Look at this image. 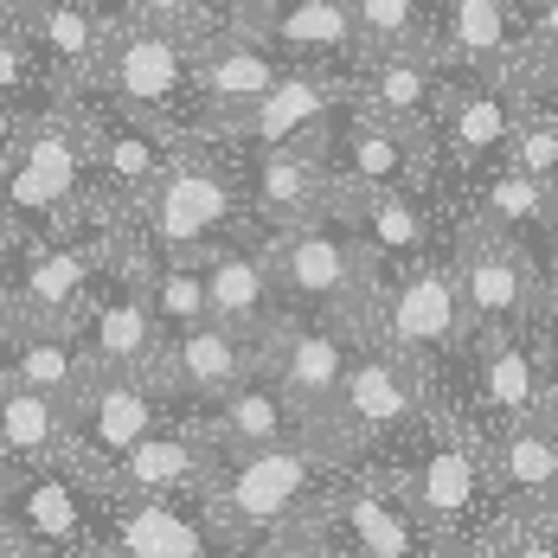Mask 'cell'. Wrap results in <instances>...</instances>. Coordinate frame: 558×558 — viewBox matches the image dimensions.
I'll return each instance as SVG.
<instances>
[{"mask_svg":"<svg viewBox=\"0 0 558 558\" xmlns=\"http://www.w3.org/2000/svg\"><path fill=\"white\" fill-rule=\"evenodd\" d=\"M231 161H238V180H244L251 231H264V238L289 231V225H308L340 206L328 161H322V142H302V148H231Z\"/></svg>","mask_w":558,"mask_h":558,"instance_id":"21","label":"cell"},{"mask_svg":"<svg viewBox=\"0 0 558 558\" xmlns=\"http://www.w3.org/2000/svg\"><path fill=\"white\" fill-rule=\"evenodd\" d=\"M180 417V404L155 373H90V386L71 398V437H64V462L84 469L90 482H104L129 449L148 430H161Z\"/></svg>","mask_w":558,"mask_h":558,"instance_id":"13","label":"cell"},{"mask_svg":"<svg viewBox=\"0 0 558 558\" xmlns=\"http://www.w3.org/2000/svg\"><path fill=\"white\" fill-rule=\"evenodd\" d=\"M39 0H0V26H26Z\"/></svg>","mask_w":558,"mask_h":558,"instance_id":"50","label":"cell"},{"mask_svg":"<svg viewBox=\"0 0 558 558\" xmlns=\"http://www.w3.org/2000/svg\"><path fill=\"white\" fill-rule=\"evenodd\" d=\"M315 553V526L302 533H257V539H231L225 558H308Z\"/></svg>","mask_w":558,"mask_h":558,"instance_id":"43","label":"cell"},{"mask_svg":"<svg viewBox=\"0 0 558 558\" xmlns=\"http://www.w3.org/2000/svg\"><path fill=\"white\" fill-rule=\"evenodd\" d=\"M533 257H539V277H546V302L558 295V206L553 219L539 225V238H533Z\"/></svg>","mask_w":558,"mask_h":558,"instance_id":"46","label":"cell"},{"mask_svg":"<svg viewBox=\"0 0 558 558\" xmlns=\"http://www.w3.org/2000/svg\"><path fill=\"white\" fill-rule=\"evenodd\" d=\"M289 71V58L251 26V20H225L213 33H199V77H193V135L231 142L244 129V116L264 104V90Z\"/></svg>","mask_w":558,"mask_h":558,"instance_id":"15","label":"cell"},{"mask_svg":"<svg viewBox=\"0 0 558 558\" xmlns=\"http://www.w3.org/2000/svg\"><path fill=\"white\" fill-rule=\"evenodd\" d=\"M0 558H33V553H26V539L7 526V513H0Z\"/></svg>","mask_w":558,"mask_h":558,"instance_id":"51","label":"cell"},{"mask_svg":"<svg viewBox=\"0 0 558 558\" xmlns=\"http://www.w3.org/2000/svg\"><path fill=\"white\" fill-rule=\"evenodd\" d=\"M257 33H264L289 64H340V71H353V64L366 58L353 0H295V7H282L270 20H257Z\"/></svg>","mask_w":558,"mask_h":558,"instance_id":"33","label":"cell"},{"mask_svg":"<svg viewBox=\"0 0 558 558\" xmlns=\"http://www.w3.org/2000/svg\"><path fill=\"white\" fill-rule=\"evenodd\" d=\"M64 437H71V404H64V398L0 379V449H7L20 469H33V462H64Z\"/></svg>","mask_w":558,"mask_h":558,"instance_id":"36","label":"cell"},{"mask_svg":"<svg viewBox=\"0 0 558 558\" xmlns=\"http://www.w3.org/2000/svg\"><path fill=\"white\" fill-rule=\"evenodd\" d=\"M449 90V64L437 58V46H417V52H366L353 64V110L379 116L404 135H424L430 142V122L437 104Z\"/></svg>","mask_w":558,"mask_h":558,"instance_id":"27","label":"cell"},{"mask_svg":"<svg viewBox=\"0 0 558 558\" xmlns=\"http://www.w3.org/2000/svg\"><path fill=\"white\" fill-rule=\"evenodd\" d=\"M199 430L213 437L219 449H270V444H289V437H308V411L289 398V391L257 366L251 379H238L231 391H219L206 411H193Z\"/></svg>","mask_w":558,"mask_h":558,"instance_id":"31","label":"cell"},{"mask_svg":"<svg viewBox=\"0 0 558 558\" xmlns=\"http://www.w3.org/2000/svg\"><path fill=\"white\" fill-rule=\"evenodd\" d=\"M488 449V475H495V501L507 520H526L546 501H558V411L520 417L482 437Z\"/></svg>","mask_w":558,"mask_h":558,"instance_id":"30","label":"cell"},{"mask_svg":"<svg viewBox=\"0 0 558 558\" xmlns=\"http://www.w3.org/2000/svg\"><path fill=\"white\" fill-rule=\"evenodd\" d=\"M213 469H219V444L199 430L193 411H180L161 430H148L97 488L104 495H129V501H206Z\"/></svg>","mask_w":558,"mask_h":558,"instance_id":"22","label":"cell"},{"mask_svg":"<svg viewBox=\"0 0 558 558\" xmlns=\"http://www.w3.org/2000/svg\"><path fill=\"white\" fill-rule=\"evenodd\" d=\"M507 168L533 173V180H546L558 193V116L553 110H539V104L520 110V129L507 142Z\"/></svg>","mask_w":558,"mask_h":558,"instance_id":"40","label":"cell"},{"mask_svg":"<svg viewBox=\"0 0 558 558\" xmlns=\"http://www.w3.org/2000/svg\"><path fill=\"white\" fill-rule=\"evenodd\" d=\"M444 404H456L482 437L501 430V424H520V417H539L553 411V379H546V353L533 335H488L469 340L456 379L437 391Z\"/></svg>","mask_w":558,"mask_h":558,"instance_id":"14","label":"cell"},{"mask_svg":"<svg viewBox=\"0 0 558 558\" xmlns=\"http://www.w3.org/2000/svg\"><path fill=\"white\" fill-rule=\"evenodd\" d=\"M308 558H347V553H335V546H328V539L315 533V553H308Z\"/></svg>","mask_w":558,"mask_h":558,"instance_id":"55","label":"cell"},{"mask_svg":"<svg viewBox=\"0 0 558 558\" xmlns=\"http://www.w3.org/2000/svg\"><path fill=\"white\" fill-rule=\"evenodd\" d=\"M264 366V340L238 335L225 322H199L186 335L161 340V360H155V379L168 386V398L180 411H206L219 391H231L238 379H251Z\"/></svg>","mask_w":558,"mask_h":558,"instance_id":"26","label":"cell"},{"mask_svg":"<svg viewBox=\"0 0 558 558\" xmlns=\"http://www.w3.org/2000/svg\"><path fill=\"white\" fill-rule=\"evenodd\" d=\"M437 404V386L424 366H411L398 347H386L379 335L360 328V347L347 360V379H340L328 417L315 424L322 437H335L353 462H386L391 449L404 444Z\"/></svg>","mask_w":558,"mask_h":558,"instance_id":"6","label":"cell"},{"mask_svg":"<svg viewBox=\"0 0 558 558\" xmlns=\"http://www.w3.org/2000/svg\"><path fill=\"white\" fill-rule=\"evenodd\" d=\"M520 526H533V533H546V539H553V546H558V501H546V507H539V513H526Z\"/></svg>","mask_w":558,"mask_h":558,"instance_id":"49","label":"cell"},{"mask_svg":"<svg viewBox=\"0 0 558 558\" xmlns=\"http://www.w3.org/2000/svg\"><path fill=\"white\" fill-rule=\"evenodd\" d=\"M58 90L46 84V71H39V58L26 46V26H0V110L13 116H33L46 110Z\"/></svg>","mask_w":558,"mask_h":558,"instance_id":"39","label":"cell"},{"mask_svg":"<svg viewBox=\"0 0 558 558\" xmlns=\"http://www.w3.org/2000/svg\"><path fill=\"white\" fill-rule=\"evenodd\" d=\"M533 340H539V353H546V379H553V411H558V295L546 302V315L533 322Z\"/></svg>","mask_w":558,"mask_h":558,"instance_id":"45","label":"cell"},{"mask_svg":"<svg viewBox=\"0 0 558 558\" xmlns=\"http://www.w3.org/2000/svg\"><path fill=\"white\" fill-rule=\"evenodd\" d=\"M148 302H155L161 340L186 335V328H199V322H213L199 257H161V251H148Z\"/></svg>","mask_w":558,"mask_h":558,"instance_id":"37","label":"cell"},{"mask_svg":"<svg viewBox=\"0 0 558 558\" xmlns=\"http://www.w3.org/2000/svg\"><path fill=\"white\" fill-rule=\"evenodd\" d=\"M520 84H526V104H539V110L558 116V64H526Z\"/></svg>","mask_w":558,"mask_h":558,"instance_id":"47","label":"cell"},{"mask_svg":"<svg viewBox=\"0 0 558 558\" xmlns=\"http://www.w3.org/2000/svg\"><path fill=\"white\" fill-rule=\"evenodd\" d=\"M526 110V84L520 71H449V90L430 122V148H437V180L444 199L456 186L482 180L488 168L507 161V142Z\"/></svg>","mask_w":558,"mask_h":558,"instance_id":"11","label":"cell"},{"mask_svg":"<svg viewBox=\"0 0 558 558\" xmlns=\"http://www.w3.org/2000/svg\"><path fill=\"white\" fill-rule=\"evenodd\" d=\"M13 475H20V462H13V456L0 449V495H7V482H13Z\"/></svg>","mask_w":558,"mask_h":558,"instance_id":"53","label":"cell"},{"mask_svg":"<svg viewBox=\"0 0 558 558\" xmlns=\"http://www.w3.org/2000/svg\"><path fill=\"white\" fill-rule=\"evenodd\" d=\"M366 52H417L437 46V0H353Z\"/></svg>","mask_w":558,"mask_h":558,"instance_id":"38","label":"cell"},{"mask_svg":"<svg viewBox=\"0 0 558 558\" xmlns=\"http://www.w3.org/2000/svg\"><path fill=\"white\" fill-rule=\"evenodd\" d=\"M90 373L97 366H90L77 328H7V340H0V379L52 391L64 404L90 386Z\"/></svg>","mask_w":558,"mask_h":558,"instance_id":"35","label":"cell"},{"mask_svg":"<svg viewBox=\"0 0 558 558\" xmlns=\"http://www.w3.org/2000/svg\"><path fill=\"white\" fill-rule=\"evenodd\" d=\"M77 558H97V553H77Z\"/></svg>","mask_w":558,"mask_h":558,"instance_id":"57","label":"cell"},{"mask_svg":"<svg viewBox=\"0 0 558 558\" xmlns=\"http://www.w3.org/2000/svg\"><path fill=\"white\" fill-rule=\"evenodd\" d=\"M135 231L148 251L161 257H206L213 244L251 231V213H244V180H238V161L225 142H206V135H186L173 148L168 173L155 180V193L135 206Z\"/></svg>","mask_w":558,"mask_h":558,"instance_id":"5","label":"cell"},{"mask_svg":"<svg viewBox=\"0 0 558 558\" xmlns=\"http://www.w3.org/2000/svg\"><path fill=\"white\" fill-rule=\"evenodd\" d=\"M340 213L360 231L373 270L417 264V257H430V251L449 244V199L444 193H424V186H391V193H373V199H347Z\"/></svg>","mask_w":558,"mask_h":558,"instance_id":"28","label":"cell"},{"mask_svg":"<svg viewBox=\"0 0 558 558\" xmlns=\"http://www.w3.org/2000/svg\"><path fill=\"white\" fill-rule=\"evenodd\" d=\"M206 270V308L213 322L238 328L251 340H270V328L282 322V295H277V277H270V251H264V231H238L213 244L199 257Z\"/></svg>","mask_w":558,"mask_h":558,"instance_id":"29","label":"cell"},{"mask_svg":"<svg viewBox=\"0 0 558 558\" xmlns=\"http://www.w3.org/2000/svg\"><path fill=\"white\" fill-rule=\"evenodd\" d=\"M520 39H526V64H558V0H520Z\"/></svg>","mask_w":558,"mask_h":558,"instance_id":"42","label":"cell"},{"mask_svg":"<svg viewBox=\"0 0 558 558\" xmlns=\"http://www.w3.org/2000/svg\"><path fill=\"white\" fill-rule=\"evenodd\" d=\"M553 206H558V193L546 186V180L507 168V161L449 193V213H456V219H475V225H488V231L526 238V244L539 238V225L553 219Z\"/></svg>","mask_w":558,"mask_h":558,"instance_id":"34","label":"cell"},{"mask_svg":"<svg viewBox=\"0 0 558 558\" xmlns=\"http://www.w3.org/2000/svg\"><path fill=\"white\" fill-rule=\"evenodd\" d=\"M84 122H90V186H97V199L122 219H135V206L155 193V180L168 173L173 148L186 135L168 129V122L116 110L104 97H84Z\"/></svg>","mask_w":558,"mask_h":558,"instance_id":"18","label":"cell"},{"mask_svg":"<svg viewBox=\"0 0 558 558\" xmlns=\"http://www.w3.org/2000/svg\"><path fill=\"white\" fill-rule=\"evenodd\" d=\"M315 533L347 558H430L437 539L424 533V520L398 495L386 462H353L340 475L335 501L322 507Z\"/></svg>","mask_w":558,"mask_h":558,"instance_id":"17","label":"cell"},{"mask_svg":"<svg viewBox=\"0 0 558 558\" xmlns=\"http://www.w3.org/2000/svg\"><path fill=\"white\" fill-rule=\"evenodd\" d=\"M353 347H360L353 322H335V315H282L277 328H270V340H264V373L308 411V424H322L340 379H347Z\"/></svg>","mask_w":558,"mask_h":558,"instance_id":"23","label":"cell"},{"mask_svg":"<svg viewBox=\"0 0 558 558\" xmlns=\"http://www.w3.org/2000/svg\"><path fill=\"white\" fill-rule=\"evenodd\" d=\"M347 97H353V71H340V64H289L264 90V104L244 116L231 148H302V142H322L328 122L347 110Z\"/></svg>","mask_w":558,"mask_h":558,"instance_id":"24","label":"cell"},{"mask_svg":"<svg viewBox=\"0 0 558 558\" xmlns=\"http://www.w3.org/2000/svg\"><path fill=\"white\" fill-rule=\"evenodd\" d=\"M270 251V277H277L282 315H335L366 328V308H373V257L360 244V231L347 225V213H322L308 225H289L264 238Z\"/></svg>","mask_w":558,"mask_h":558,"instance_id":"8","label":"cell"},{"mask_svg":"<svg viewBox=\"0 0 558 558\" xmlns=\"http://www.w3.org/2000/svg\"><path fill=\"white\" fill-rule=\"evenodd\" d=\"M7 526L26 539L33 558H77L90 553V526H97V482L71 462H33L7 482L0 495Z\"/></svg>","mask_w":558,"mask_h":558,"instance_id":"19","label":"cell"},{"mask_svg":"<svg viewBox=\"0 0 558 558\" xmlns=\"http://www.w3.org/2000/svg\"><path fill=\"white\" fill-rule=\"evenodd\" d=\"M366 335H379L411 366H424L437 391L456 379V366L469 353V315H462V289H456V270H449V244L417 257V264L379 270Z\"/></svg>","mask_w":558,"mask_h":558,"instance_id":"7","label":"cell"},{"mask_svg":"<svg viewBox=\"0 0 558 558\" xmlns=\"http://www.w3.org/2000/svg\"><path fill=\"white\" fill-rule=\"evenodd\" d=\"M353 469V456L308 430L270 449H219L206 513L225 539H257V533H302L322 520V507L335 501L340 475Z\"/></svg>","mask_w":558,"mask_h":558,"instance_id":"2","label":"cell"},{"mask_svg":"<svg viewBox=\"0 0 558 558\" xmlns=\"http://www.w3.org/2000/svg\"><path fill=\"white\" fill-rule=\"evenodd\" d=\"M225 546L231 539L213 526L206 501H129L97 488V558H225Z\"/></svg>","mask_w":558,"mask_h":558,"instance_id":"20","label":"cell"},{"mask_svg":"<svg viewBox=\"0 0 558 558\" xmlns=\"http://www.w3.org/2000/svg\"><path fill=\"white\" fill-rule=\"evenodd\" d=\"M322 161H328V180H335V199H373V193H391V186H424V193H444L437 180V148L424 135H404L379 116L347 110L328 122L322 135Z\"/></svg>","mask_w":558,"mask_h":558,"instance_id":"16","label":"cell"},{"mask_svg":"<svg viewBox=\"0 0 558 558\" xmlns=\"http://www.w3.org/2000/svg\"><path fill=\"white\" fill-rule=\"evenodd\" d=\"M193 77H199V33L116 13L104 77L84 97H104L116 110L148 116V122H168L180 135H193Z\"/></svg>","mask_w":558,"mask_h":558,"instance_id":"9","label":"cell"},{"mask_svg":"<svg viewBox=\"0 0 558 558\" xmlns=\"http://www.w3.org/2000/svg\"><path fill=\"white\" fill-rule=\"evenodd\" d=\"M77 340H84V353H90L97 373H155V360H161V322H155V302H148V244H142L135 225H122L104 277L84 295Z\"/></svg>","mask_w":558,"mask_h":558,"instance_id":"12","label":"cell"},{"mask_svg":"<svg viewBox=\"0 0 558 558\" xmlns=\"http://www.w3.org/2000/svg\"><path fill=\"white\" fill-rule=\"evenodd\" d=\"M116 0H39L26 20V46L39 58L46 84L58 97H84L104 77V52H110Z\"/></svg>","mask_w":558,"mask_h":558,"instance_id":"25","label":"cell"},{"mask_svg":"<svg viewBox=\"0 0 558 558\" xmlns=\"http://www.w3.org/2000/svg\"><path fill=\"white\" fill-rule=\"evenodd\" d=\"M449 270L462 289L469 340L533 335V322L546 315V277H539V257L526 238H507V231L449 213Z\"/></svg>","mask_w":558,"mask_h":558,"instance_id":"10","label":"cell"},{"mask_svg":"<svg viewBox=\"0 0 558 558\" xmlns=\"http://www.w3.org/2000/svg\"><path fill=\"white\" fill-rule=\"evenodd\" d=\"M84 206H97L84 97H52L46 110L20 116V135L0 161V238L52 231Z\"/></svg>","mask_w":558,"mask_h":558,"instance_id":"4","label":"cell"},{"mask_svg":"<svg viewBox=\"0 0 558 558\" xmlns=\"http://www.w3.org/2000/svg\"><path fill=\"white\" fill-rule=\"evenodd\" d=\"M13 135H20V116L0 110V161H7V148H13Z\"/></svg>","mask_w":558,"mask_h":558,"instance_id":"52","label":"cell"},{"mask_svg":"<svg viewBox=\"0 0 558 558\" xmlns=\"http://www.w3.org/2000/svg\"><path fill=\"white\" fill-rule=\"evenodd\" d=\"M398 495L411 501V513L424 520V533L444 553H469L488 546L507 526L501 501H495V475H488V449L482 430L456 411V404H430V417L386 456Z\"/></svg>","mask_w":558,"mask_h":558,"instance_id":"1","label":"cell"},{"mask_svg":"<svg viewBox=\"0 0 558 558\" xmlns=\"http://www.w3.org/2000/svg\"><path fill=\"white\" fill-rule=\"evenodd\" d=\"M282 7H295V0H238L231 20H251V26H257V20H270V13H282Z\"/></svg>","mask_w":558,"mask_h":558,"instance_id":"48","label":"cell"},{"mask_svg":"<svg viewBox=\"0 0 558 558\" xmlns=\"http://www.w3.org/2000/svg\"><path fill=\"white\" fill-rule=\"evenodd\" d=\"M122 225L129 219L97 199L52 231L0 238V308H7V322L13 328H77L84 295L104 277Z\"/></svg>","mask_w":558,"mask_h":558,"instance_id":"3","label":"cell"},{"mask_svg":"<svg viewBox=\"0 0 558 558\" xmlns=\"http://www.w3.org/2000/svg\"><path fill=\"white\" fill-rule=\"evenodd\" d=\"M488 558H558V546L546 533H533V526H520V520H507L501 533L488 539Z\"/></svg>","mask_w":558,"mask_h":558,"instance_id":"44","label":"cell"},{"mask_svg":"<svg viewBox=\"0 0 558 558\" xmlns=\"http://www.w3.org/2000/svg\"><path fill=\"white\" fill-rule=\"evenodd\" d=\"M437 58L449 71H520V0H437Z\"/></svg>","mask_w":558,"mask_h":558,"instance_id":"32","label":"cell"},{"mask_svg":"<svg viewBox=\"0 0 558 558\" xmlns=\"http://www.w3.org/2000/svg\"><path fill=\"white\" fill-rule=\"evenodd\" d=\"M430 558H488V546H469V553H444V546H437Z\"/></svg>","mask_w":558,"mask_h":558,"instance_id":"54","label":"cell"},{"mask_svg":"<svg viewBox=\"0 0 558 558\" xmlns=\"http://www.w3.org/2000/svg\"><path fill=\"white\" fill-rule=\"evenodd\" d=\"M7 328H13V322H7V308H0V340H7Z\"/></svg>","mask_w":558,"mask_h":558,"instance_id":"56","label":"cell"},{"mask_svg":"<svg viewBox=\"0 0 558 558\" xmlns=\"http://www.w3.org/2000/svg\"><path fill=\"white\" fill-rule=\"evenodd\" d=\"M116 13L129 20H161V26H186V33H213L238 13V0H116Z\"/></svg>","mask_w":558,"mask_h":558,"instance_id":"41","label":"cell"}]
</instances>
